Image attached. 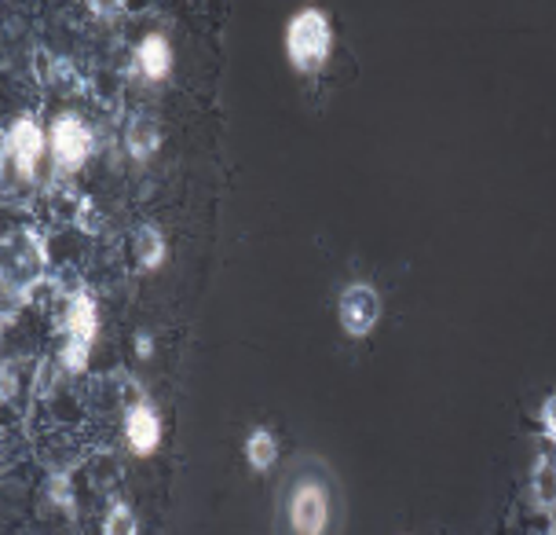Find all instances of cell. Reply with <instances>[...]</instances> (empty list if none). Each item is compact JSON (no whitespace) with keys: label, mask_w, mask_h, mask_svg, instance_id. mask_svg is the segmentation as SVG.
Listing matches in <instances>:
<instances>
[{"label":"cell","mask_w":556,"mask_h":535,"mask_svg":"<svg viewBox=\"0 0 556 535\" xmlns=\"http://www.w3.org/2000/svg\"><path fill=\"white\" fill-rule=\"evenodd\" d=\"M337 513V492L326 470L312 465V470L293 473L286 484L282 518L290 535H330Z\"/></svg>","instance_id":"obj_1"},{"label":"cell","mask_w":556,"mask_h":535,"mask_svg":"<svg viewBox=\"0 0 556 535\" xmlns=\"http://www.w3.org/2000/svg\"><path fill=\"white\" fill-rule=\"evenodd\" d=\"M48 242L41 232L34 227H18V232H8L4 235V294H15L29 301V294L37 290V283L48 275Z\"/></svg>","instance_id":"obj_2"},{"label":"cell","mask_w":556,"mask_h":535,"mask_svg":"<svg viewBox=\"0 0 556 535\" xmlns=\"http://www.w3.org/2000/svg\"><path fill=\"white\" fill-rule=\"evenodd\" d=\"M333 52V26L323 8H301L290 23H286V55H290L293 71L315 74L330 63Z\"/></svg>","instance_id":"obj_3"},{"label":"cell","mask_w":556,"mask_h":535,"mask_svg":"<svg viewBox=\"0 0 556 535\" xmlns=\"http://www.w3.org/2000/svg\"><path fill=\"white\" fill-rule=\"evenodd\" d=\"M99 331V312L96 301L88 290H77L66 301V315H63V349H59V363L66 366L70 374H81L88 366V352H92Z\"/></svg>","instance_id":"obj_4"},{"label":"cell","mask_w":556,"mask_h":535,"mask_svg":"<svg viewBox=\"0 0 556 535\" xmlns=\"http://www.w3.org/2000/svg\"><path fill=\"white\" fill-rule=\"evenodd\" d=\"M381 294H377L374 283H352L341 290V301H337V320H341V331L348 338H366L377 323H381Z\"/></svg>","instance_id":"obj_5"},{"label":"cell","mask_w":556,"mask_h":535,"mask_svg":"<svg viewBox=\"0 0 556 535\" xmlns=\"http://www.w3.org/2000/svg\"><path fill=\"white\" fill-rule=\"evenodd\" d=\"M92 154V128H88L77 114H59L52 125V158L55 170L63 176L81 173V165Z\"/></svg>","instance_id":"obj_6"},{"label":"cell","mask_w":556,"mask_h":535,"mask_svg":"<svg viewBox=\"0 0 556 535\" xmlns=\"http://www.w3.org/2000/svg\"><path fill=\"white\" fill-rule=\"evenodd\" d=\"M45 154V133L34 117H15L4 133V162L23 176V181H34L37 165H41Z\"/></svg>","instance_id":"obj_7"},{"label":"cell","mask_w":556,"mask_h":535,"mask_svg":"<svg viewBox=\"0 0 556 535\" xmlns=\"http://www.w3.org/2000/svg\"><path fill=\"white\" fill-rule=\"evenodd\" d=\"M125 440H128V448H132V455H139V459L154 455L157 444H162V419H157V411L147 400H139V403L128 408V414H125Z\"/></svg>","instance_id":"obj_8"},{"label":"cell","mask_w":556,"mask_h":535,"mask_svg":"<svg viewBox=\"0 0 556 535\" xmlns=\"http://www.w3.org/2000/svg\"><path fill=\"white\" fill-rule=\"evenodd\" d=\"M531 499L542 513H556V440H542L531 470Z\"/></svg>","instance_id":"obj_9"},{"label":"cell","mask_w":556,"mask_h":535,"mask_svg":"<svg viewBox=\"0 0 556 535\" xmlns=\"http://www.w3.org/2000/svg\"><path fill=\"white\" fill-rule=\"evenodd\" d=\"M136 66L147 82H165L173 74V45L165 34H147L136 48Z\"/></svg>","instance_id":"obj_10"},{"label":"cell","mask_w":556,"mask_h":535,"mask_svg":"<svg viewBox=\"0 0 556 535\" xmlns=\"http://www.w3.org/2000/svg\"><path fill=\"white\" fill-rule=\"evenodd\" d=\"M157 144H162V133H157V125L151 122V117L139 114L125 125V147L136 162H147V158L157 151Z\"/></svg>","instance_id":"obj_11"},{"label":"cell","mask_w":556,"mask_h":535,"mask_svg":"<svg viewBox=\"0 0 556 535\" xmlns=\"http://www.w3.org/2000/svg\"><path fill=\"white\" fill-rule=\"evenodd\" d=\"M242 451H245V462H250L253 473H267L278 462V440L271 430H264V425H256L250 437H245Z\"/></svg>","instance_id":"obj_12"},{"label":"cell","mask_w":556,"mask_h":535,"mask_svg":"<svg viewBox=\"0 0 556 535\" xmlns=\"http://www.w3.org/2000/svg\"><path fill=\"white\" fill-rule=\"evenodd\" d=\"M165 257H168V242H165V235L157 232V227L151 224H143L136 232V261L143 272H154V268H162L165 264Z\"/></svg>","instance_id":"obj_13"},{"label":"cell","mask_w":556,"mask_h":535,"mask_svg":"<svg viewBox=\"0 0 556 535\" xmlns=\"http://www.w3.org/2000/svg\"><path fill=\"white\" fill-rule=\"evenodd\" d=\"M103 535H139V521L128 502H114L103 518Z\"/></svg>","instance_id":"obj_14"},{"label":"cell","mask_w":556,"mask_h":535,"mask_svg":"<svg viewBox=\"0 0 556 535\" xmlns=\"http://www.w3.org/2000/svg\"><path fill=\"white\" fill-rule=\"evenodd\" d=\"M539 422H542V433H545V440H556V393H549L542 400V408H539Z\"/></svg>","instance_id":"obj_15"},{"label":"cell","mask_w":556,"mask_h":535,"mask_svg":"<svg viewBox=\"0 0 556 535\" xmlns=\"http://www.w3.org/2000/svg\"><path fill=\"white\" fill-rule=\"evenodd\" d=\"M15 400H18V363L8 360L4 363V403L15 408Z\"/></svg>","instance_id":"obj_16"},{"label":"cell","mask_w":556,"mask_h":535,"mask_svg":"<svg viewBox=\"0 0 556 535\" xmlns=\"http://www.w3.org/2000/svg\"><path fill=\"white\" fill-rule=\"evenodd\" d=\"M125 8L128 4H88V12L96 18H117V15H125Z\"/></svg>","instance_id":"obj_17"}]
</instances>
